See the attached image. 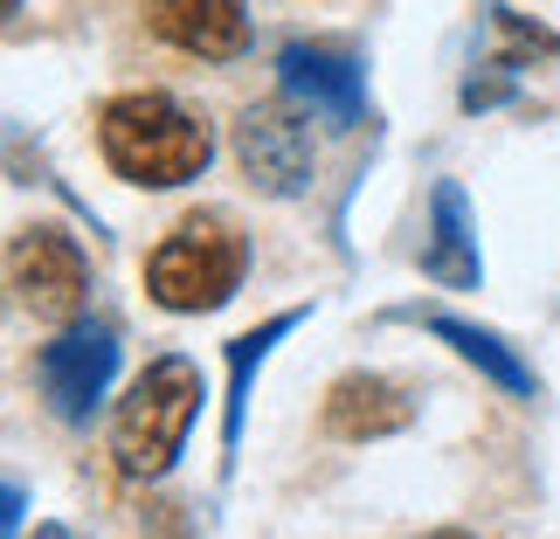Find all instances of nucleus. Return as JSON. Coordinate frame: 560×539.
I'll list each match as a JSON object with an SVG mask.
<instances>
[{
    "instance_id": "1",
    "label": "nucleus",
    "mask_w": 560,
    "mask_h": 539,
    "mask_svg": "<svg viewBox=\"0 0 560 539\" xmlns=\"http://www.w3.org/2000/svg\"><path fill=\"white\" fill-rule=\"evenodd\" d=\"M97 145H104V160H112L132 187L201 180L208 160H214V132L187 112V104L166 97V91H125V97H112L104 118H97Z\"/></svg>"
},
{
    "instance_id": "2",
    "label": "nucleus",
    "mask_w": 560,
    "mask_h": 539,
    "mask_svg": "<svg viewBox=\"0 0 560 539\" xmlns=\"http://www.w3.org/2000/svg\"><path fill=\"white\" fill-rule=\"evenodd\" d=\"M194 415H201V366L180 360V353L153 360L132 380V395L118 401V422H112L118 470H125V478H160V470L180 457Z\"/></svg>"
},
{
    "instance_id": "3",
    "label": "nucleus",
    "mask_w": 560,
    "mask_h": 539,
    "mask_svg": "<svg viewBox=\"0 0 560 539\" xmlns=\"http://www.w3.org/2000/svg\"><path fill=\"white\" fill-rule=\"evenodd\" d=\"M243 263H249V243L229 214H187L174 222V235L145 256V291L160 297L166 312H214L229 305L235 284H243Z\"/></svg>"
},
{
    "instance_id": "4",
    "label": "nucleus",
    "mask_w": 560,
    "mask_h": 539,
    "mask_svg": "<svg viewBox=\"0 0 560 539\" xmlns=\"http://www.w3.org/2000/svg\"><path fill=\"white\" fill-rule=\"evenodd\" d=\"M235 160H243L249 187L264 194H298L312 180V118L298 97H270V104H249L243 125H235Z\"/></svg>"
},
{
    "instance_id": "5",
    "label": "nucleus",
    "mask_w": 560,
    "mask_h": 539,
    "mask_svg": "<svg viewBox=\"0 0 560 539\" xmlns=\"http://www.w3.org/2000/svg\"><path fill=\"white\" fill-rule=\"evenodd\" d=\"M112 374H118V332L97 326V318L56 332L49 347H42V360H35V380H42V395H49V408L62 422L91 415L104 401V387H112Z\"/></svg>"
},
{
    "instance_id": "6",
    "label": "nucleus",
    "mask_w": 560,
    "mask_h": 539,
    "mask_svg": "<svg viewBox=\"0 0 560 539\" xmlns=\"http://www.w3.org/2000/svg\"><path fill=\"white\" fill-rule=\"evenodd\" d=\"M8 277H14L21 305H28L35 318H56V326H62V318H77V312H83V291H91L83 249H77L62 229H28V235H14Z\"/></svg>"
},
{
    "instance_id": "7",
    "label": "nucleus",
    "mask_w": 560,
    "mask_h": 539,
    "mask_svg": "<svg viewBox=\"0 0 560 539\" xmlns=\"http://www.w3.org/2000/svg\"><path fill=\"white\" fill-rule=\"evenodd\" d=\"M145 21H153L160 42L201 56V62H229L249 49V14L243 0H145Z\"/></svg>"
},
{
    "instance_id": "8",
    "label": "nucleus",
    "mask_w": 560,
    "mask_h": 539,
    "mask_svg": "<svg viewBox=\"0 0 560 539\" xmlns=\"http://www.w3.org/2000/svg\"><path fill=\"white\" fill-rule=\"evenodd\" d=\"M284 91L305 104L312 118L326 125H360V112H368V83H360L353 56L339 49H312V42H298V49H284Z\"/></svg>"
},
{
    "instance_id": "9",
    "label": "nucleus",
    "mask_w": 560,
    "mask_h": 539,
    "mask_svg": "<svg viewBox=\"0 0 560 539\" xmlns=\"http://www.w3.org/2000/svg\"><path fill=\"white\" fill-rule=\"evenodd\" d=\"M326 436L339 443H374V436H395V429L416 422V408H408V395L395 380H381V374H339L326 387Z\"/></svg>"
},
{
    "instance_id": "10",
    "label": "nucleus",
    "mask_w": 560,
    "mask_h": 539,
    "mask_svg": "<svg viewBox=\"0 0 560 539\" xmlns=\"http://www.w3.org/2000/svg\"><path fill=\"white\" fill-rule=\"evenodd\" d=\"M422 277H436V284H450V291H470V284H478V235H470V214H464V187L457 180H443L436 201H429Z\"/></svg>"
},
{
    "instance_id": "11",
    "label": "nucleus",
    "mask_w": 560,
    "mask_h": 539,
    "mask_svg": "<svg viewBox=\"0 0 560 539\" xmlns=\"http://www.w3.org/2000/svg\"><path fill=\"white\" fill-rule=\"evenodd\" d=\"M429 332L443 339V347H457V360H470L485 380H499L505 395H533V374H526V360L505 347V339H491L478 326H464V318H429Z\"/></svg>"
},
{
    "instance_id": "12",
    "label": "nucleus",
    "mask_w": 560,
    "mask_h": 539,
    "mask_svg": "<svg viewBox=\"0 0 560 539\" xmlns=\"http://www.w3.org/2000/svg\"><path fill=\"white\" fill-rule=\"evenodd\" d=\"M291 326H298V312L270 318V326H256V332H243V339H229V415H222V443H229V449H235V436H243V395H249V374L264 366V353H270Z\"/></svg>"
},
{
    "instance_id": "13",
    "label": "nucleus",
    "mask_w": 560,
    "mask_h": 539,
    "mask_svg": "<svg viewBox=\"0 0 560 539\" xmlns=\"http://www.w3.org/2000/svg\"><path fill=\"white\" fill-rule=\"evenodd\" d=\"M422 539H470V532H457V526H443V532H422Z\"/></svg>"
},
{
    "instance_id": "14",
    "label": "nucleus",
    "mask_w": 560,
    "mask_h": 539,
    "mask_svg": "<svg viewBox=\"0 0 560 539\" xmlns=\"http://www.w3.org/2000/svg\"><path fill=\"white\" fill-rule=\"evenodd\" d=\"M35 539H70V532H62V526H42V532H35Z\"/></svg>"
},
{
    "instance_id": "15",
    "label": "nucleus",
    "mask_w": 560,
    "mask_h": 539,
    "mask_svg": "<svg viewBox=\"0 0 560 539\" xmlns=\"http://www.w3.org/2000/svg\"><path fill=\"white\" fill-rule=\"evenodd\" d=\"M14 8H21V0H8V14H14Z\"/></svg>"
}]
</instances>
